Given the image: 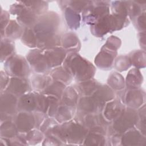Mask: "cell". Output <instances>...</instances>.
I'll return each mask as SVG.
<instances>
[{"label":"cell","instance_id":"6da1fadb","mask_svg":"<svg viewBox=\"0 0 146 146\" xmlns=\"http://www.w3.org/2000/svg\"><path fill=\"white\" fill-rule=\"evenodd\" d=\"M63 67L71 76L81 82L91 79L95 72L92 63L73 52L66 58Z\"/></svg>","mask_w":146,"mask_h":146},{"label":"cell","instance_id":"7a4b0ae2","mask_svg":"<svg viewBox=\"0 0 146 146\" xmlns=\"http://www.w3.org/2000/svg\"><path fill=\"white\" fill-rule=\"evenodd\" d=\"M51 132L60 140L78 144L85 139L88 129L80 123L69 120L63 123L60 126L57 127L56 125Z\"/></svg>","mask_w":146,"mask_h":146},{"label":"cell","instance_id":"3957f363","mask_svg":"<svg viewBox=\"0 0 146 146\" xmlns=\"http://www.w3.org/2000/svg\"><path fill=\"white\" fill-rule=\"evenodd\" d=\"M60 23L58 15L54 12H49L43 14L37 19L33 27V30L36 35L37 42L50 39L56 34Z\"/></svg>","mask_w":146,"mask_h":146},{"label":"cell","instance_id":"277c9868","mask_svg":"<svg viewBox=\"0 0 146 146\" xmlns=\"http://www.w3.org/2000/svg\"><path fill=\"white\" fill-rule=\"evenodd\" d=\"M4 66L7 74L14 77L26 78L30 74L27 60L19 55H13L7 59Z\"/></svg>","mask_w":146,"mask_h":146},{"label":"cell","instance_id":"5b68a950","mask_svg":"<svg viewBox=\"0 0 146 146\" xmlns=\"http://www.w3.org/2000/svg\"><path fill=\"white\" fill-rule=\"evenodd\" d=\"M112 127L117 134L123 133L133 128L138 121V116L135 109L131 108H124L120 116L114 120Z\"/></svg>","mask_w":146,"mask_h":146},{"label":"cell","instance_id":"8992f818","mask_svg":"<svg viewBox=\"0 0 146 146\" xmlns=\"http://www.w3.org/2000/svg\"><path fill=\"white\" fill-rule=\"evenodd\" d=\"M10 11L12 14L17 15L18 22L26 28L34 26L36 22V15L23 3L13 4L10 7Z\"/></svg>","mask_w":146,"mask_h":146},{"label":"cell","instance_id":"52a82bcc","mask_svg":"<svg viewBox=\"0 0 146 146\" xmlns=\"http://www.w3.org/2000/svg\"><path fill=\"white\" fill-rule=\"evenodd\" d=\"M109 14V7L105 4H98L95 7L89 6L83 12V18L87 23L95 25L100 19Z\"/></svg>","mask_w":146,"mask_h":146},{"label":"cell","instance_id":"ba28073f","mask_svg":"<svg viewBox=\"0 0 146 146\" xmlns=\"http://www.w3.org/2000/svg\"><path fill=\"white\" fill-rule=\"evenodd\" d=\"M43 54L48 68H56L64 62L66 52L63 48L54 47L45 49Z\"/></svg>","mask_w":146,"mask_h":146},{"label":"cell","instance_id":"9c48e42d","mask_svg":"<svg viewBox=\"0 0 146 146\" xmlns=\"http://www.w3.org/2000/svg\"><path fill=\"white\" fill-rule=\"evenodd\" d=\"M17 103L18 99L15 95L6 91L3 94L2 93L1 96V115H5L6 120H9L10 116L15 113L16 108H17Z\"/></svg>","mask_w":146,"mask_h":146},{"label":"cell","instance_id":"30bf717a","mask_svg":"<svg viewBox=\"0 0 146 146\" xmlns=\"http://www.w3.org/2000/svg\"><path fill=\"white\" fill-rule=\"evenodd\" d=\"M27 60L33 69L37 72H43L48 68L42 50H33L27 55Z\"/></svg>","mask_w":146,"mask_h":146},{"label":"cell","instance_id":"8fae6325","mask_svg":"<svg viewBox=\"0 0 146 146\" xmlns=\"http://www.w3.org/2000/svg\"><path fill=\"white\" fill-rule=\"evenodd\" d=\"M30 85L25 78L13 77L10 79L9 83L5 91L11 93L15 96H21L29 92Z\"/></svg>","mask_w":146,"mask_h":146},{"label":"cell","instance_id":"7c38bea8","mask_svg":"<svg viewBox=\"0 0 146 146\" xmlns=\"http://www.w3.org/2000/svg\"><path fill=\"white\" fill-rule=\"evenodd\" d=\"M15 124L20 132H28L36 125L35 117L29 112H21L15 117Z\"/></svg>","mask_w":146,"mask_h":146},{"label":"cell","instance_id":"4fadbf2b","mask_svg":"<svg viewBox=\"0 0 146 146\" xmlns=\"http://www.w3.org/2000/svg\"><path fill=\"white\" fill-rule=\"evenodd\" d=\"M37 92H29L19 97L18 100L17 109L20 111L31 112L37 111Z\"/></svg>","mask_w":146,"mask_h":146},{"label":"cell","instance_id":"5bb4252c","mask_svg":"<svg viewBox=\"0 0 146 146\" xmlns=\"http://www.w3.org/2000/svg\"><path fill=\"white\" fill-rule=\"evenodd\" d=\"M116 54V50L104 46L101 51L95 58V63L99 67L104 69L110 68Z\"/></svg>","mask_w":146,"mask_h":146},{"label":"cell","instance_id":"9a60e30c","mask_svg":"<svg viewBox=\"0 0 146 146\" xmlns=\"http://www.w3.org/2000/svg\"><path fill=\"white\" fill-rule=\"evenodd\" d=\"M79 110L82 113L91 114L100 111L102 106L93 96H84L78 102Z\"/></svg>","mask_w":146,"mask_h":146},{"label":"cell","instance_id":"2e32d148","mask_svg":"<svg viewBox=\"0 0 146 146\" xmlns=\"http://www.w3.org/2000/svg\"><path fill=\"white\" fill-rule=\"evenodd\" d=\"M123 100L129 108H137L140 107L144 102L145 93L143 91L137 89L129 90L124 94Z\"/></svg>","mask_w":146,"mask_h":146},{"label":"cell","instance_id":"e0dca14e","mask_svg":"<svg viewBox=\"0 0 146 146\" xmlns=\"http://www.w3.org/2000/svg\"><path fill=\"white\" fill-rule=\"evenodd\" d=\"M124 107L120 101L113 100L110 101L104 106L103 112L104 118L108 120H114L121 113Z\"/></svg>","mask_w":146,"mask_h":146},{"label":"cell","instance_id":"ac0fdd59","mask_svg":"<svg viewBox=\"0 0 146 146\" xmlns=\"http://www.w3.org/2000/svg\"><path fill=\"white\" fill-rule=\"evenodd\" d=\"M121 139V142L125 145H142L145 141V136L135 129H129V130L124 132Z\"/></svg>","mask_w":146,"mask_h":146},{"label":"cell","instance_id":"d6986e66","mask_svg":"<svg viewBox=\"0 0 146 146\" xmlns=\"http://www.w3.org/2000/svg\"><path fill=\"white\" fill-rule=\"evenodd\" d=\"M92 96L102 106H105L106 102L112 100L114 97L115 94L113 91L107 86H99L96 91L93 94Z\"/></svg>","mask_w":146,"mask_h":146},{"label":"cell","instance_id":"ffe728a7","mask_svg":"<svg viewBox=\"0 0 146 146\" xmlns=\"http://www.w3.org/2000/svg\"><path fill=\"white\" fill-rule=\"evenodd\" d=\"M143 82V76L137 68L131 70L126 78V85L129 90H136L140 87Z\"/></svg>","mask_w":146,"mask_h":146},{"label":"cell","instance_id":"44dd1931","mask_svg":"<svg viewBox=\"0 0 146 146\" xmlns=\"http://www.w3.org/2000/svg\"><path fill=\"white\" fill-rule=\"evenodd\" d=\"M78 100V92L71 86L66 87L62 95V104L74 107Z\"/></svg>","mask_w":146,"mask_h":146},{"label":"cell","instance_id":"7402d4cb","mask_svg":"<svg viewBox=\"0 0 146 146\" xmlns=\"http://www.w3.org/2000/svg\"><path fill=\"white\" fill-rule=\"evenodd\" d=\"M52 78L50 75L37 74L31 79L33 87L37 91H43L52 82Z\"/></svg>","mask_w":146,"mask_h":146},{"label":"cell","instance_id":"603a6c76","mask_svg":"<svg viewBox=\"0 0 146 146\" xmlns=\"http://www.w3.org/2000/svg\"><path fill=\"white\" fill-rule=\"evenodd\" d=\"M99 87L97 82L94 80L82 81L77 86L78 92L84 96H90Z\"/></svg>","mask_w":146,"mask_h":146},{"label":"cell","instance_id":"cb8c5ba5","mask_svg":"<svg viewBox=\"0 0 146 146\" xmlns=\"http://www.w3.org/2000/svg\"><path fill=\"white\" fill-rule=\"evenodd\" d=\"M74 113V107H70L63 104L59 105L55 118L59 123H64L70 120Z\"/></svg>","mask_w":146,"mask_h":146},{"label":"cell","instance_id":"d4e9b609","mask_svg":"<svg viewBox=\"0 0 146 146\" xmlns=\"http://www.w3.org/2000/svg\"><path fill=\"white\" fill-rule=\"evenodd\" d=\"M23 32L22 27L15 21L12 20L9 22L3 34L6 36L7 39H15L22 36Z\"/></svg>","mask_w":146,"mask_h":146},{"label":"cell","instance_id":"484cf974","mask_svg":"<svg viewBox=\"0 0 146 146\" xmlns=\"http://www.w3.org/2000/svg\"><path fill=\"white\" fill-rule=\"evenodd\" d=\"M65 88L66 86L63 83L55 80V82H52L45 90L43 91V94L60 98L62 97Z\"/></svg>","mask_w":146,"mask_h":146},{"label":"cell","instance_id":"4316f807","mask_svg":"<svg viewBox=\"0 0 146 146\" xmlns=\"http://www.w3.org/2000/svg\"><path fill=\"white\" fill-rule=\"evenodd\" d=\"M60 42L61 45H62L64 50L68 49L71 51L73 50L74 51L79 46V42L78 38L72 33H67L64 34L60 39Z\"/></svg>","mask_w":146,"mask_h":146},{"label":"cell","instance_id":"83f0119b","mask_svg":"<svg viewBox=\"0 0 146 146\" xmlns=\"http://www.w3.org/2000/svg\"><path fill=\"white\" fill-rule=\"evenodd\" d=\"M65 17L70 28L77 29L79 27L80 17L76 11L71 7H67L65 10Z\"/></svg>","mask_w":146,"mask_h":146},{"label":"cell","instance_id":"f1b7e54d","mask_svg":"<svg viewBox=\"0 0 146 146\" xmlns=\"http://www.w3.org/2000/svg\"><path fill=\"white\" fill-rule=\"evenodd\" d=\"M18 130L14 124L10 120H6L1 124V137L6 139L13 138L16 136Z\"/></svg>","mask_w":146,"mask_h":146},{"label":"cell","instance_id":"f546056e","mask_svg":"<svg viewBox=\"0 0 146 146\" xmlns=\"http://www.w3.org/2000/svg\"><path fill=\"white\" fill-rule=\"evenodd\" d=\"M22 43L30 47H35L37 46V39L36 35L31 27L25 29L21 36Z\"/></svg>","mask_w":146,"mask_h":146},{"label":"cell","instance_id":"4dcf8cb0","mask_svg":"<svg viewBox=\"0 0 146 146\" xmlns=\"http://www.w3.org/2000/svg\"><path fill=\"white\" fill-rule=\"evenodd\" d=\"M50 75L52 79L56 81H59L62 83H70L71 76L64 68V67L55 68L51 72Z\"/></svg>","mask_w":146,"mask_h":146},{"label":"cell","instance_id":"1f68e13d","mask_svg":"<svg viewBox=\"0 0 146 146\" xmlns=\"http://www.w3.org/2000/svg\"><path fill=\"white\" fill-rule=\"evenodd\" d=\"M1 61L10 57L14 50V45L11 40L7 38L1 39Z\"/></svg>","mask_w":146,"mask_h":146},{"label":"cell","instance_id":"d6a6232c","mask_svg":"<svg viewBox=\"0 0 146 146\" xmlns=\"http://www.w3.org/2000/svg\"><path fill=\"white\" fill-rule=\"evenodd\" d=\"M26 6L30 9L36 15L45 14L48 5L44 1H27L22 2Z\"/></svg>","mask_w":146,"mask_h":146},{"label":"cell","instance_id":"836d02e7","mask_svg":"<svg viewBox=\"0 0 146 146\" xmlns=\"http://www.w3.org/2000/svg\"><path fill=\"white\" fill-rule=\"evenodd\" d=\"M109 86L117 90H121L124 87V81L123 76L117 72H112L108 79Z\"/></svg>","mask_w":146,"mask_h":146},{"label":"cell","instance_id":"e575fe53","mask_svg":"<svg viewBox=\"0 0 146 146\" xmlns=\"http://www.w3.org/2000/svg\"><path fill=\"white\" fill-rule=\"evenodd\" d=\"M131 64L134 65L136 68H142L145 67V52L143 51H136L132 52L129 57Z\"/></svg>","mask_w":146,"mask_h":146},{"label":"cell","instance_id":"d590c367","mask_svg":"<svg viewBox=\"0 0 146 146\" xmlns=\"http://www.w3.org/2000/svg\"><path fill=\"white\" fill-rule=\"evenodd\" d=\"M103 134L91 132L87 135L85 140L84 144L86 145H104L105 142V139L102 135Z\"/></svg>","mask_w":146,"mask_h":146},{"label":"cell","instance_id":"8d00e7d4","mask_svg":"<svg viewBox=\"0 0 146 146\" xmlns=\"http://www.w3.org/2000/svg\"><path fill=\"white\" fill-rule=\"evenodd\" d=\"M131 62L128 56H120L115 62V66L119 71H124L129 68L131 65Z\"/></svg>","mask_w":146,"mask_h":146},{"label":"cell","instance_id":"74e56055","mask_svg":"<svg viewBox=\"0 0 146 146\" xmlns=\"http://www.w3.org/2000/svg\"><path fill=\"white\" fill-rule=\"evenodd\" d=\"M43 137V135L42 131H39L37 129H33L28 132L25 137V139L27 142L29 141L31 144H33V143H37L42 141Z\"/></svg>","mask_w":146,"mask_h":146},{"label":"cell","instance_id":"f35d334b","mask_svg":"<svg viewBox=\"0 0 146 146\" xmlns=\"http://www.w3.org/2000/svg\"><path fill=\"white\" fill-rule=\"evenodd\" d=\"M9 23V15L7 12L3 11L1 13V35L2 36L3 33Z\"/></svg>","mask_w":146,"mask_h":146},{"label":"cell","instance_id":"ab89813d","mask_svg":"<svg viewBox=\"0 0 146 146\" xmlns=\"http://www.w3.org/2000/svg\"><path fill=\"white\" fill-rule=\"evenodd\" d=\"M88 2V1H71L70 4L71 8L76 12L80 11L84 9Z\"/></svg>","mask_w":146,"mask_h":146},{"label":"cell","instance_id":"60d3db41","mask_svg":"<svg viewBox=\"0 0 146 146\" xmlns=\"http://www.w3.org/2000/svg\"><path fill=\"white\" fill-rule=\"evenodd\" d=\"M10 78L9 77V75L7 73L5 72L1 71V91L5 88L7 87L9 83Z\"/></svg>","mask_w":146,"mask_h":146},{"label":"cell","instance_id":"b9f144b4","mask_svg":"<svg viewBox=\"0 0 146 146\" xmlns=\"http://www.w3.org/2000/svg\"><path fill=\"white\" fill-rule=\"evenodd\" d=\"M145 13H141V14L137 18V27L141 30H145Z\"/></svg>","mask_w":146,"mask_h":146}]
</instances>
